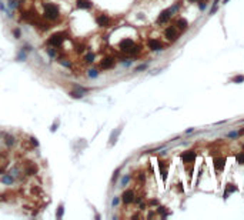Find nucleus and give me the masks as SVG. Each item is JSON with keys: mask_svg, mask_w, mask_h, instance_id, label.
I'll list each match as a JSON object with an SVG mask.
<instances>
[{"mask_svg": "<svg viewBox=\"0 0 244 220\" xmlns=\"http://www.w3.org/2000/svg\"><path fill=\"white\" fill-rule=\"evenodd\" d=\"M143 69H146V65H141V66H139V67H137V70H143Z\"/></svg>", "mask_w": 244, "mask_h": 220, "instance_id": "obj_20", "label": "nucleus"}, {"mask_svg": "<svg viewBox=\"0 0 244 220\" xmlns=\"http://www.w3.org/2000/svg\"><path fill=\"white\" fill-rule=\"evenodd\" d=\"M114 66V59L113 57H106L101 63H100V67L101 69H111Z\"/></svg>", "mask_w": 244, "mask_h": 220, "instance_id": "obj_9", "label": "nucleus"}, {"mask_svg": "<svg viewBox=\"0 0 244 220\" xmlns=\"http://www.w3.org/2000/svg\"><path fill=\"white\" fill-rule=\"evenodd\" d=\"M226 166V157H216L214 159V167L217 172H221Z\"/></svg>", "mask_w": 244, "mask_h": 220, "instance_id": "obj_8", "label": "nucleus"}, {"mask_svg": "<svg viewBox=\"0 0 244 220\" xmlns=\"http://www.w3.org/2000/svg\"><path fill=\"white\" fill-rule=\"evenodd\" d=\"M189 2H197V0H189Z\"/></svg>", "mask_w": 244, "mask_h": 220, "instance_id": "obj_22", "label": "nucleus"}, {"mask_svg": "<svg viewBox=\"0 0 244 220\" xmlns=\"http://www.w3.org/2000/svg\"><path fill=\"white\" fill-rule=\"evenodd\" d=\"M119 49L121 50V52H124V53H129V55H134V53L139 52V49L134 46V42L131 39H123L120 42Z\"/></svg>", "mask_w": 244, "mask_h": 220, "instance_id": "obj_1", "label": "nucleus"}, {"mask_svg": "<svg viewBox=\"0 0 244 220\" xmlns=\"http://www.w3.org/2000/svg\"><path fill=\"white\" fill-rule=\"evenodd\" d=\"M121 200H123L124 205L133 203V202H134V192H133V190H126L124 193L121 195Z\"/></svg>", "mask_w": 244, "mask_h": 220, "instance_id": "obj_4", "label": "nucleus"}, {"mask_svg": "<svg viewBox=\"0 0 244 220\" xmlns=\"http://www.w3.org/2000/svg\"><path fill=\"white\" fill-rule=\"evenodd\" d=\"M149 47L151 50H161L163 49V43H160L159 40H156V39H151V40H149Z\"/></svg>", "mask_w": 244, "mask_h": 220, "instance_id": "obj_12", "label": "nucleus"}, {"mask_svg": "<svg viewBox=\"0 0 244 220\" xmlns=\"http://www.w3.org/2000/svg\"><path fill=\"white\" fill-rule=\"evenodd\" d=\"M64 39H66V37H64V33H54V35L50 36L49 45L57 47V46H60L61 43H63V40H64Z\"/></svg>", "mask_w": 244, "mask_h": 220, "instance_id": "obj_3", "label": "nucleus"}, {"mask_svg": "<svg viewBox=\"0 0 244 220\" xmlns=\"http://www.w3.org/2000/svg\"><path fill=\"white\" fill-rule=\"evenodd\" d=\"M77 7L79 9H90L91 2H89V0H77Z\"/></svg>", "mask_w": 244, "mask_h": 220, "instance_id": "obj_14", "label": "nucleus"}, {"mask_svg": "<svg viewBox=\"0 0 244 220\" xmlns=\"http://www.w3.org/2000/svg\"><path fill=\"white\" fill-rule=\"evenodd\" d=\"M61 215H63V207H60L59 213H57V217H61Z\"/></svg>", "mask_w": 244, "mask_h": 220, "instance_id": "obj_19", "label": "nucleus"}, {"mask_svg": "<svg viewBox=\"0 0 244 220\" xmlns=\"http://www.w3.org/2000/svg\"><path fill=\"white\" fill-rule=\"evenodd\" d=\"M243 149H244V146H243Z\"/></svg>", "mask_w": 244, "mask_h": 220, "instance_id": "obj_23", "label": "nucleus"}, {"mask_svg": "<svg viewBox=\"0 0 244 220\" xmlns=\"http://www.w3.org/2000/svg\"><path fill=\"white\" fill-rule=\"evenodd\" d=\"M96 22H97V25L101 26V27H109L110 26V19L106 15H100L99 17L96 19Z\"/></svg>", "mask_w": 244, "mask_h": 220, "instance_id": "obj_7", "label": "nucleus"}, {"mask_svg": "<svg viewBox=\"0 0 244 220\" xmlns=\"http://www.w3.org/2000/svg\"><path fill=\"white\" fill-rule=\"evenodd\" d=\"M164 36L169 40H176L177 39V30H176V27H173V26L167 27V29L164 30Z\"/></svg>", "mask_w": 244, "mask_h": 220, "instance_id": "obj_5", "label": "nucleus"}, {"mask_svg": "<svg viewBox=\"0 0 244 220\" xmlns=\"http://www.w3.org/2000/svg\"><path fill=\"white\" fill-rule=\"evenodd\" d=\"M93 59H94V56L91 55V53H89V55H87V56H86V57H84V60H86V62H87V63H90V62H93Z\"/></svg>", "mask_w": 244, "mask_h": 220, "instance_id": "obj_18", "label": "nucleus"}, {"mask_svg": "<svg viewBox=\"0 0 244 220\" xmlns=\"http://www.w3.org/2000/svg\"><path fill=\"white\" fill-rule=\"evenodd\" d=\"M170 16H171V10H169V9H167V10H163V12L160 13L157 22H159V23H166V22L170 19Z\"/></svg>", "mask_w": 244, "mask_h": 220, "instance_id": "obj_10", "label": "nucleus"}, {"mask_svg": "<svg viewBox=\"0 0 244 220\" xmlns=\"http://www.w3.org/2000/svg\"><path fill=\"white\" fill-rule=\"evenodd\" d=\"M240 135H244V129H243V130H240Z\"/></svg>", "mask_w": 244, "mask_h": 220, "instance_id": "obj_21", "label": "nucleus"}, {"mask_svg": "<svg viewBox=\"0 0 244 220\" xmlns=\"http://www.w3.org/2000/svg\"><path fill=\"white\" fill-rule=\"evenodd\" d=\"M236 159H237V163L239 165H244V153H239V155L236 156Z\"/></svg>", "mask_w": 244, "mask_h": 220, "instance_id": "obj_16", "label": "nucleus"}, {"mask_svg": "<svg viewBox=\"0 0 244 220\" xmlns=\"http://www.w3.org/2000/svg\"><path fill=\"white\" fill-rule=\"evenodd\" d=\"M176 25L179 26V29L184 30L186 27H187V20H186V19H179V20H177V23H176Z\"/></svg>", "mask_w": 244, "mask_h": 220, "instance_id": "obj_15", "label": "nucleus"}, {"mask_svg": "<svg viewBox=\"0 0 244 220\" xmlns=\"http://www.w3.org/2000/svg\"><path fill=\"white\" fill-rule=\"evenodd\" d=\"M233 82L234 83H241V82H244V76H237V77L233 79Z\"/></svg>", "mask_w": 244, "mask_h": 220, "instance_id": "obj_17", "label": "nucleus"}, {"mask_svg": "<svg viewBox=\"0 0 244 220\" xmlns=\"http://www.w3.org/2000/svg\"><path fill=\"white\" fill-rule=\"evenodd\" d=\"M237 186L233 185V183H227L226 185V192H224V197H227V196L230 195V193H233V192H237Z\"/></svg>", "mask_w": 244, "mask_h": 220, "instance_id": "obj_13", "label": "nucleus"}, {"mask_svg": "<svg viewBox=\"0 0 244 220\" xmlns=\"http://www.w3.org/2000/svg\"><path fill=\"white\" fill-rule=\"evenodd\" d=\"M159 167H160V173H161V177H163V180L166 182V179H167V175H169V166L166 165L164 162H160V163H159Z\"/></svg>", "mask_w": 244, "mask_h": 220, "instance_id": "obj_11", "label": "nucleus"}, {"mask_svg": "<svg viewBox=\"0 0 244 220\" xmlns=\"http://www.w3.org/2000/svg\"><path fill=\"white\" fill-rule=\"evenodd\" d=\"M181 159L184 160V163H190V162H194V159H196V153L193 152V150H187V152H184V153L181 155Z\"/></svg>", "mask_w": 244, "mask_h": 220, "instance_id": "obj_6", "label": "nucleus"}, {"mask_svg": "<svg viewBox=\"0 0 244 220\" xmlns=\"http://www.w3.org/2000/svg\"><path fill=\"white\" fill-rule=\"evenodd\" d=\"M60 16V12L57 9V6L53 5V3H47L45 5V17L49 20H56L59 19Z\"/></svg>", "mask_w": 244, "mask_h": 220, "instance_id": "obj_2", "label": "nucleus"}]
</instances>
